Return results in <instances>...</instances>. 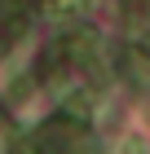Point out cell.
<instances>
[{"mask_svg":"<svg viewBox=\"0 0 150 154\" xmlns=\"http://www.w3.org/2000/svg\"><path fill=\"white\" fill-rule=\"evenodd\" d=\"M128 66H132V71H141L137 84H146V88H150V57H146V53H128Z\"/></svg>","mask_w":150,"mask_h":154,"instance_id":"obj_1","label":"cell"}]
</instances>
